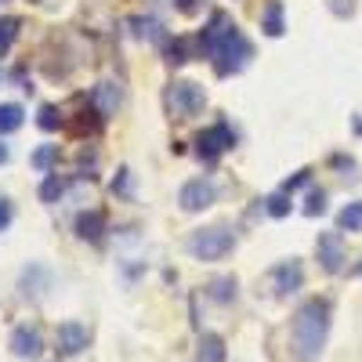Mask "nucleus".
<instances>
[{
    "mask_svg": "<svg viewBox=\"0 0 362 362\" xmlns=\"http://www.w3.org/2000/svg\"><path fill=\"white\" fill-rule=\"evenodd\" d=\"M326 334H329V300L326 297H312L297 308L293 326H290V344L293 355L300 362H315L326 348Z\"/></svg>",
    "mask_w": 362,
    "mask_h": 362,
    "instance_id": "nucleus-1",
    "label": "nucleus"
},
{
    "mask_svg": "<svg viewBox=\"0 0 362 362\" xmlns=\"http://www.w3.org/2000/svg\"><path fill=\"white\" fill-rule=\"evenodd\" d=\"M254 58V47H250V40L239 33V29L232 25L228 33H225V40L218 44V51H214V58H210V62H214V73L218 76H232V73H239L247 62Z\"/></svg>",
    "mask_w": 362,
    "mask_h": 362,
    "instance_id": "nucleus-2",
    "label": "nucleus"
},
{
    "mask_svg": "<svg viewBox=\"0 0 362 362\" xmlns=\"http://www.w3.org/2000/svg\"><path fill=\"white\" fill-rule=\"evenodd\" d=\"M185 247H189V254L199 257V261H221V257L232 254L235 239H232L228 228H199V232L189 235Z\"/></svg>",
    "mask_w": 362,
    "mask_h": 362,
    "instance_id": "nucleus-3",
    "label": "nucleus"
},
{
    "mask_svg": "<svg viewBox=\"0 0 362 362\" xmlns=\"http://www.w3.org/2000/svg\"><path fill=\"white\" fill-rule=\"evenodd\" d=\"M167 102H170V112H174L177 119H192V116H199L203 105H206V90H203L199 83H192V80H177V83H170Z\"/></svg>",
    "mask_w": 362,
    "mask_h": 362,
    "instance_id": "nucleus-4",
    "label": "nucleus"
},
{
    "mask_svg": "<svg viewBox=\"0 0 362 362\" xmlns=\"http://www.w3.org/2000/svg\"><path fill=\"white\" fill-rule=\"evenodd\" d=\"M232 145H235V134H232V127L221 119V124L206 127V131L196 138V156H199L203 163H218Z\"/></svg>",
    "mask_w": 362,
    "mask_h": 362,
    "instance_id": "nucleus-5",
    "label": "nucleus"
},
{
    "mask_svg": "<svg viewBox=\"0 0 362 362\" xmlns=\"http://www.w3.org/2000/svg\"><path fill=\"white\" fill-rule=\"evenodd\" d=\"M218 189H214V181L210 177H196V181H185L177 192V203L181 210H189V214H199V210H206L210 203H214Z\"/></svg>",
    "mask_w": 362,
    "mask_h": 362,
    "instance_id": "nucleus-6",
    "label": "nucleus"
},
{
    "mask_svg": "<svg viewBox=\"0 0 362 362\" xmlns=\"http://www.w3.org/2000/svg\"><path fill=\"white\" fill-rule=\"evenodd\" d=\"M315 254H319V264L329 272V276H337L344 268V239H341V228L337 232H322L319 243H315Z\"/></svg>",
    "mask_w": 362,
    "mask_h": 362,
    "instance_id": "nucleus-7",
    "label": "nucleus"
},
{
    "mask_svg": "<svg viewBox=\"0 0 362 362\" xmlns=\"http://www.w3.org/2000/svg\"><path fill=\"white\" fill-rule=\"evenodd\" d=\"M11 351L18 358H37L44 351V337H40V329L37 326H18L15 334H11Z\"/></svg>",
    "mask_w": 362,
    "mask_h": 362,
    "instance_id": "nucleus-8",
    "label": "nucleus"
},
{
    "mask_svg": "<svg viewBox=\"0 0 362 362\" xmlns=\"http://www.w3.org/2000/svg\"><path fill=\"white\" fill-rule=\"evenodd\" d=\"M54 341H58V351H62V355H80L87 348V329L80 322H62Z\"/></svg>",
    "mask_w": 362,
    "mask_h": 362,
    "instance_id": "nucleus-9",
    "label": "nucleus"
},
{
    "mask_svg": "<svg viewBox=\"0 0 362 362\" xmlns=\"http://www.w3.org/2000/svg\"><path fill=\"white\" fill-rule=\"evenodd\" d=\"M90 102H95V109H98L105 119L116 116V109H119V87L109 83V80L95 83V87H90Z\"/></svg>",
    "mask_w": 362,
    "mask_h": 362,
    "instance_id": "nucleus-10",
    "label": "nucleus"
},
{
    "mask_svg": "<svg viewBox=\"0 0 362 362\" xmlns=\"http://www.w3.org/2000/svg\"><path fill=\"white\" fill-rule=\"evenodd\" d=\"M300 279H305V272H300L297 261H286V264H279L276 272H272V283H276L279 293H293V290H300Z\"/></svg>",
    "mask_w": 362,
    "mask_h": 362,
    "instance_id": "nucleus-11",
    "label": "nucleus"
},
{
    "mask_svg": "<svg viewBox=\"0 0 362 362\" xmlns=\"http://www.w3.org/2000/svg\"><path fill=\"white\" fill-rule=\"evenodd\" d=\"M102 232H105V214H102V210H87V214L76 218V235H80V239H90V243H98Z\"/></svg>",
    "mask_w": 362,
    "mask_h": 362,
    "instance_id": "nucleus-12",
    "label": "nucleus"
},
{
    "mask_svg": "<svg viewBox=\"0 0 362 362\" xmlns=\"http://www.w3.org/2000/svg\"><path fill=\"white\" fill-rule=\"evenodd\" d=\"M261 29L264 37H283V0H268L264 11H261Z\"/></svg>",
    "mask_w": 362,
    "mask_h": 362,
    "instance_id": "nucleus-13",
    "label": "nucleus"
},
{
    "mask_svg": "<svg viewBox=\"0 0 362 362\" xmlns=\"http://www.w3.org/2000/svg\"><path fill=\"white\" fill-rule=\"evenodd\" d=\"M196 362H225V341H221L218 334H203V337H199Z\"/></svg>",
    "mask_w": 362,
    "mask_h": 362,
    "instance_id": "nucleus-14",
    "label": "nucleus"
},
{
    "mask_svg": "<svg viewBox=\"0 0 362 362\" xmlns=\"http://www.w3.org/2000/svg\"><path fill=\"white\" fill-rule=\"evenodd\" d=\"M22 127V105L15 102H0V134H11Z\"/></svg>",
    "mask_w": 362,
    "mask_h": 362,
    "instance_id": "nucleus-15",
    "label": "nucleus"
},
{
    "mask_svg": "<svg viewBox=\"0 0 362 362\" xmlns=\"http://www.w3.org/2000/svg\"><path fill=\"white\" fill-rule=\"evenodd\" d=\"M293 192H286V189H279V192H272L268 199H264V210L272 218H286L290 210H293V199H290Z\"/></svg>",
    "mask_w": 362,
    "mask_h": 362,
    "instance_id": "nucleus-16",
    "label": "nucleus"
},
{
    "mask_svg": "<svg viewBox=\"0 0 362 362\" xmlns=\"http://www.w3.org/2000/svg\"><path fill=\"white\" fill-rule=\"evenodd\" d=\"M18 29H22V18H15V15L0 18V58L11 51V44H15V37H18Z\"/></svg>",
    "mask_w": 362,
    "mask_h": 362,
    "instance_id": "nucleus-17",
    "label": "nucleus"
},
{
    "mask_svg": "<svg viewBox=\"0 0 362 362\" xmlns=\"http://www.w3.org/2000/svg\"><path fill=\"white\" fill-rule=\"evenodd\" d=\"M337 228L341 232H362V203H348L337 214Z\"/></svg>",
    "mask_w": 362,
    "mask_h": 362,
    "instance_id": "nucleus-18",
    "label": "nucleus"
},
{
    "mask_svg": "<svg viewBox=\"0 0 362 362\" xmlns=\"http://www.w3.org/2000/svg\"><path fill=\"white\" fill-rule=\"evenodd\" d=\"M37 124H40V131H58L66 124V112L58 109V105H40V112H37Z\"/></svg>",
    "mask_w": 362,
    "mask_h": 362,
    "instance_id": "nucleus-19",
    "label": "nucleus"
},
{
    "mask_svg": "<svg viewBox=\"0 0 362 362\" xmlns=\"http://www.w3.org/2000/svg\"><path fill=\"white\" fill-rule=\"evenodd\" d=\"M189 47H196V44H189L185 37H174V40L167 44V62H170V66H185L189 58H192Z\"/></svg>",
    "mask_w": 362,
    "mask_h": 362,
    "instance_id": "nucleus-20",
    "label": "nucleus"
},
{
    "mask_svg": "<svg viewBox=\"0 0 362 362\" xmlns=\"http://www.w3.org/2000/svg\"><path fill=\"white\" fill-rule=\"evenodd\" d=\"M210 297H214V300H221V305H228V300L235 297V279H232V276H221V279H214V283H210Z\"/></svg>",
    "mask_w": 362,
    "mask_h": 362,
    "instance_id": "nucleus-21",
    "label": "nucleus"
},
{
    "mask_svg": "<svg viewBox=\"0 0 362 362\" xmlns=\"http://www.w3.org/2000/svg\"><path fill=\"white\" fill-rule=\"evenodd\" d=\"M54 160H58V145H40L29 163H33L37 170H47V167H54Z\"/></svg>",
    "mask_w": 362,
    "mask_h": 362,
    "instance_id": "nucleus-22",
    "label": "nucleus"
},
{
    "mask_svg": "<svg viewBox=\"0 0 362 362\" xmlns=\"http://www.w3.org/2000/svg\"><path fill=\"white\" fill-rule=\"evenodd\" d=\"M58 196H62V181H58V174H47L44 185H40V199L44 203H54Z\"/></svg>",
    "mask_w": 362,
    "mask_h": 362,
    "instance_id": "nucleus-23",
    "label": "nucleus"
},
{
    "mask_svg": "<svg viewBox=\"0 0 362 362\" xmlns=\"http://www.w3.org/2000/svg\"><path fill=\"white\" fill-rule=\"evenodd\" d=\"M322 210H326V192H322V189H312V192H308V203H305V214H308V218H319Z\"/></svg>",
    "mask_w": 362,
    "mask_h": 362,
    "instance_id": "nucleus-24",
    "label": "nucleus"
},
{
    "mask_svg": "<svg viewBox=\"0 0 362 362\" xmlns=\"http://www.w3.org/2000/svg\"><path fill=\"white\" fill-rule=\"evenodd\" d=\"M326 8L334 11L337 18H351L355 15V0H326Z\"/></svg>",
    "mask_w": 362,
    "mask_h": 362,
    "instance_id": "nucleus-25",
    "label": "nucleus"
},
{
    "mask_svg": "<svg viewBox=\"0 0 362 362\" xmlns=\"http://www.w3.org/2000/svg\"><path fill=\"white\" fill-rule=\"evenodd\" d=\"M8 225H11V206H8L4 199H0V232H4Z\"/></svg>",
    "mask_w": 362,
    "mask_h": 362,
    "instance_id": "nucleus-26",
    "label": "nucleus"
},
{
    "mask_svg": "<svg viewBox=\"0 0 362 362\" xmlns=\"http://www.w3.org/2000/svg\"><path fill=\"white\" fill-rule=\"evenodd\" d=\"M177 8L185 11V15H192V11H196V0H177Z\"/></svg>",
    "mask_w": 362,
    "mask_h": 362,
    "instance_id": "nucleus-27",
    "label": "nucleus"
},
{
    "mask_svg": "<svg viewBox=\"0 0 362 362\" xmlns=\"http://www.w3.org/2000/svg\"><path fill=\"white\" fill-rule=\"evenodd\" d=\"M8 156H11V148H8L4 141H0V163H8Z\"/></svg>",
    "mask_w": 362,
    "mask_h": 362,
    "instance_id": "nucleus-28",
    "label": "nucleus"
},
{
    "mask_svg": "<svg viewBox=\"0 0 362 362\" xmlns=\"http://www.w3.org/2000/svg\"><path fill=\"white\" fill-rule=\"evenodd\" d=\"M355 127H358V134H362V119H358V124H355Z\"/></svg>",
    "mask_w": 362,
    "mask_h": 362,
    "instance_id": "nucleus-29",
    "label": "nucleus"
},
{
    "mask_svg": "<svg viewBox=\"0 0 362 362\" xmlns=\"http://www.w3.org/2000/svg\"><path fill=\"white\" fill-rule=\"evenodd\" d=\"M358 276H362V264H358Z\"/></svg>",
    "mask_w": 362,
    "mask_h": 362,
    "instance_id": "nucleus-30",
    "label": "nucleus"
}]
</instances>
